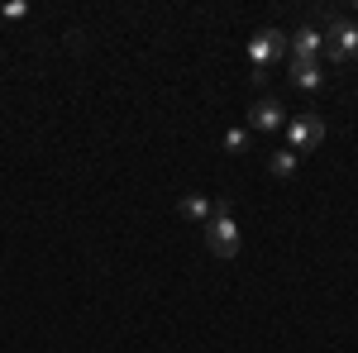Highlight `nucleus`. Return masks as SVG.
<instances>
[{"label":"nucleus","mask_w":358,"mask_h":353,"mask_svg":"<svg viewBox=\"0 0 358 353\" xmlns=\"http://www.w3.org/2000/svg\"><path fill=\"white\" fill-rule=\"evenodd\" d=\"M287 138H292V153L296 158L301 153H315L320 138H325V120L320 115H296V120H287Z\"/></svg>","instance_id":"nucleus-4"},{"label":"nucleus","mask_w":358,"mask_h":353,"mask_svg":"<svg viewBox=\"0 0 358 353\" xmlns=\"http://www.w3.org/2000/svg\"><path fill=\"white\" fill-rule=\"evenodd\" d=\"M287 53L320 62V53H325V34H320V29H310V24H301L296 34H292V38H287Z\"/></svg>","instance_id":"nucleus-6"},{"label":"nucleus","mask_w":358,"mask_h":353,"mask_svg":"<svg viewBox=\"0 0 358 353\" xmlns=\"http://www.w3.org/2000/svg\"><path fill=\"white\" fill-rule=\"evenodd\" d=\"M282 124H287V110H282V101H277V96H258V101L248 106V129L273 134V129H282Z\"/></svg>","instance_id":"nucleus-5"},{"label":"nucleus","mask_w":358,"mask_h":353,"mask_svg":"<svg viewBox=\"0 0 358 353\" xmlns=\"http://www.w3.org/2000/svg\"><path fill=\"white\" fill-rule=\"evenodd\" d=\"M268 172H273L277 182H292V177H296V153H292V148H277V153H268Z\"/></svg>","instance_id":"nucleus-9"},{"label":"nucleus","mask_w":358,"mask_h":353,"mask_svg":"<svg viewBox=\"0 0 358 353\" xmlns=\"http://www.w3.org/2000/svg\"><path fill=\"white\" fill-rule=\"evenodd\" d=\"M206 244H210V253L215 258H234L239 253V224H234V215H229V206H215V215L206 219Z\"/></svg>","instance_id":"nucleus-2"},{"label":"nucleus","mask_w":358,"mask_h":353,"mask_svg":"<svg viewBox=\"0 0 358 353\" xmlns=\"http://www.w3.org/2000/svg\"><path fill=\"white\" fill-rule=\"evenodd\" d=\"M320 82H325L320 62H310V57H292V86H296V91H320Z\"/></svg>","instance_id":"nucleus-7"},{"label":"nucleus","mask_w":358,"mask_h":353,"mask_svg":"<svg viewBox=\"0 0 358 353\" xmlns=\"http://www.w3.org/2000/svg\"><path fill=\"white\" fill-rule=\"evenodd\" d=\"M320 20H325V53L320 57H330V62L354 57L358 53V24L354 20H344V15H334V10H325Z\"/></svg>","instance_id":"nucleus-1"},{"label":"nucleus","mask_w":358,"mask_h":353,"mask_svg":"<svg viewBox=\"0 0 358 353\" xmlns=\"http://www.w3.org/2000/svg\"><path fill=\"white\" fill-rule=\"evenodd\" d=\"M224 148H229V153H248V129H244V124L224 129Z\"/></svg>","instance_id":"nucleus-10"},{"label":"nucleus","mask_w":358,"mask_h":353,"mask_svg":"<svg viewBox=\"0 0 358 353\" xmlns=\"http://www.w3.org/2000/svg\"><path fill=\"white\" fill-rule=\"evenodd\" d=\"M287 53V34L282 29H258L253 34V43H248V57H253V82H263V72H268V62H277V57Z\"/></svg>","instance_id":"nucleus-3"},{"label":"nucleus","mask_w":358,"mask_h":353,"mask_svg":"<svg viewBox=\"0 0 358 353\" xmlns=\"http://www.w3.org/2000/svg\"><path fill=\"white\" fill-rule=\"evenodd\" d=\"M24 10H29L24 0H10V5H5V10H0V15H5V20H24Z\"/></svg>","instance_id":"nucleus-11"},{"label":"nucleus","mask_w":358,"mask_h":353,"mask_svg":"<svg viewBox=\"0 0 358 353\" xmlns=\"http://www.w3.org/2000/svg\"><path fill=\"white\" fill-rule=\"evenodd\" d=\"M177 215L192 219V224H206V219L215 215V206H210L206 196H182V201H177Z\"/></svg>","instance_id":"nucleus-8"}]
</instances>
